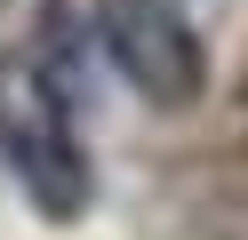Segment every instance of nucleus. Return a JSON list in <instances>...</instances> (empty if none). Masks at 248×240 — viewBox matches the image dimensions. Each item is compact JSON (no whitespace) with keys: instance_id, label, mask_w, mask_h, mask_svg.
Listing matches in <instances>:
<instances>
[{"instance_id":"obj_2","label":"nucleus","mask_w":248,"mask_h":240,"mask_svg":"<svg viewBox=\"0 0 248 240\" xmlns=\"http://www.w3.org/2000/svg\"><path fill=\"white\" fill-rule=\"evenodd\" d=\"M8 168H16L32 216H48V224H80L96 208V160L72 136V120H56V112L8 128Z\"/></svg>"},{"instance_id":"obj_1","label":"nucleus","mask_w":248,"mask_h":240,"mask_svg":"<svg viewBox=\"0 0 248 240\" xmlns=\"http://www.w3.org/2000/svg\"><path fill=\"white\" fill-rule=\"evenodd\" d=\"M96 56L144 96L152 112H184L208 96V48L176 0H104L96 8Z\"/></svg>"}]
</instances>
